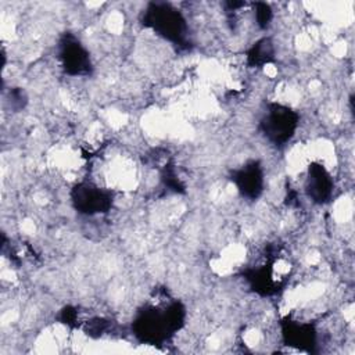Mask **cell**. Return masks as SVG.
<instances>
[{
	"instance_id": "cell-1",
	"label": "cell",
	"mask_w": 355,
	"mask_h": 355,
	"mask_svg": "<svg viewBox=\"0 0 355 355\" xmlns=\"http://www.w3.org/2000/svg\"><path fill=\"white\" fill-rule=\"evenodd\" d=\"M184 318V306L178 301L169 302L165 306L150 305L135 318L132 324L133 334L144 344L159 345L182 329Z\"/></svg>"
},
{
	"instance_id": "cell-2",
	"label": "cell",
	"mask_w": 355,
	"mask_h": 355,
	"mask_svg": "<svg viewBox=\"0 0 355 355\" xmlns=\"http://www.w3.org/2000/svg\"><path fill=\"white\" fill-rule=\"evenodd\" d=\"M143 25L165 40L184 47L187 44V24L180 11L166 3H150L143 14Z\"/></svg>"
},
{
	"instance_id": "cell-3",
	"label": "cell",
	"mask_w": 355,
	"mask_h": 355,
	"mask_svg": "<svg viewBox=\"0 0 355 355\" xmlns=\"http://www.w3.org/2000/svg\"><path fill=\"white\" fill-rule=\"evenodd\" d=\"M298 119V114L290 107L272 103L259 121V129L269 143L283 146L294 136Z\"/></svg>"
},
{
	"instance_id": "cell-4",
	"label": "cell",
	"mask_w": 355,
	"mask_h": 355,
	"mask_svg": "<svg viewBox=\"0 0 355 355\" xmlns=\"http://www.w3.org/2000/svg\"><path fill=\"white\" fill-rule=\"evenodd\" d=\"M114 193L92 182L76 183L71 190V202L73 208L85 215L105 214L111 209Z\"/></svg>"
},
{
	"instance_id": "cell-5",
	"label": "cell",
	"mask_w": 355,
	"mask_h": 355,
	"mask_svg": "<svg viewBox=\"0 0 355 355\" xmlns=\"http://www.w3.org/2000/svg\"><path fill=\"white\" fill-rule=\"evenodd\" d=\"M58 58L62 69L72 76H83L92 72V61L86 47L71 33L58 43Z\"/></svg>"
},
{
	"instance_id": "cell-6",
	"label": "cell",
	"mask_w": 355,
	"mask_h": 355,
	"mask_svg": "<svg viewBox=\"0 0 355 355\" xmlns=\"http://www.w3.org/2000/svg\"><path fill=\"white\" fill-rule=\"evenodd\" d=\"M232 182L239 193L248 198L257 200L263 191V171L258 161H250L241 168L232 172Z\"/></svg>"
},
{
	"instance_id": "cell-7",
	"label": "cell",
	"mask_w": 355,
	"mask_h": 355,
	"mask_svg": "<svg viewBox=\"0 0 355 355\" xmlns=\"http://www.w3.org/2000/svg\"><path fill=\"white\" fill-rule=\"evenodd\" d=\"M305 191L306 196L316 204H324L330 200L333 194V179L322 164L312 162L308 166Z\"/></svg>"
},
{
	"instance_id": "cell-8",
	"label": "cell",
	"mask_w": 355,
	"mask_h": 355,
	"mask_svg": "<svg viewBox=\"0 0 355 355\" xmlns=\"http://www.w3.org/2000/svg\"><path fill=\"white\" fill-rule=\"evenodd\" d=\"M282 337L286 345L311 352L316 344L315 327L309 323L286 319L282 322Z\"/></svg>"
},
{
	"instance_id": "cell-9",
	"label": "cell",
	"mask_w": 355,
	"mask_h": 355,
	"mask_svg": "<svg viewBox=\"0 0 355 355\" xmlns=\"http://www.w3.org/2000/svg\"><path fill=\"white\" fill-rule=\"evenodd\" d=\"M275 57V46L269 37H262L251 46L247 53V62L251 67L261 68L272 62Z\"/></svg>"
},
{
	"instance_id": "cell-10",
	"label": "cell",
	"mask_w": 355,
	"mask_h": 355,
	"mask_svg": "<svg viewBox=\"0 0 355 355\" xmlns=\"http://www.w3.org/2000/svg\"><path fill=\"white\" fill-rule=\"evenodd\" d=\"M254 14H255V21H257L258 26L262 29H265L270 24V19L273 15L270 6L266 3H257Z\"/></svg>"
}]
</instances>
